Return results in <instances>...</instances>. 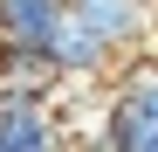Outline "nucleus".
Masks as SVG:
<instances>
[{
	"mask_svg": "<svg viewBox=\"0 0 158 152\" xmlns=\"http://www.w3.org/2000/svg\"><path fill=\"white\" fill-rule=\"evenodd\" d=\"M0 152H69V145H62V124L48 104L0 97Z\"/></svg>",
	"mask_w": 158,
	"mask_h": 152,
	"instance_id": "7ed1b4c3",
	"label": "nucleus"
},
{
	"mask_svg": "<svg viewBox=\"0 0 158 152\" xmlns=\"http://www.w3.org/2000/svg\"><path fill=\"white\" fill-rule=\"evenodd\" d=\"M62 21H69V0H0V35L14 48H35V56H48Z\"/></svg>",
	"mask_w": 158,
	"mask_h": 152,
	"instance_id": "20e7f679",
	"label": "nucleus"
},
{
	"mask_svg": "<svg viewBox=\"0 0 158 152\" xmlns=\"http://www.w3.org/2000/svg\"><path fill=\"white\" fill-rule=\"evenodd\" d=\"M110 90L138 97V111H144V118H158V62H151V56H144V62H138V56H124V69L110 76Z\"/></svg>",
	"mask_w": 158,
	"mask_h": 152,
	"instance_id": "423d86ee",
	"label": "nucleus"
},
{
	"mask_svg": "<svg viewBox=\"0 0 158 152\" xmlns=\"http://www.w3.org/2000/svg\"><path fill=\"white\" fill-rule=\"evenodd\" d=\"M0 42H7V35H0Z\"/></svg>",
	"mask_w": 158,
	"mask_h": 152,
	"instance_id": "6e6552de",
	"label": "nucleus"
},
{
	"mask_svg": "<svg viewBox=\"0 0 158 152\" xmlns=\"http://www.w3.org/2000/svg\"><path fill=\"white\" fill-rule=\"evenodd\" d=\"M48 62H55L62 83H83V76H89V83H103V76H117V69H124V56L89 28L76 7H69V21L55 28V42H48Z\"/></svg>",
	"mask_w": 158,
	"mask_h": 152,
	"instance_id": "f257e3e1",
	"label": "nucleus"
},
{
	"mask_svg": "<svg viewBox=\"0 0 158 152\" xmlns=\"http://www.w3.org/2000/svg\"><path fill=\"white\" fill-rule=\"evenodd\" d=\"M55 62L35 56V48H14V42H0V97H21V104H48L55 97Z\"/></svg>",
	"mask_w": 158,
	"mask_h": 152,
	"instance_id": "39448f33",
	"label": "nucleus"
},
{
	"mask_svg": "<svg viewBox=\"0 0 158 152\" xmlns=\"http://www.w3.org/2000/svg\"><path fill=\"white\" fill-rule=\"evenodd\" d=\"M69 7L83 14L117 56H138V48L151 42V0H69Z\"/></svg>",
	"mask_w": 158,
	"mask_h": 152,
	"instance_id": "f03ea898",
	"label": "nucleus"
},
{
	"mask_svg": "<svg viewBox=\"0 0 158 152\" xmlns=\"http://www.w3.org/2000/svg\"><path fill=\"white\" fill-rule=\"evenodd\" d=\"M131 152H158V118H144V132H138V145Z\"/></svg>",
	"mask_w": 158,
	"mask_h": 152,
	"instance_id": "0eeeda50",
	"label": "nucleus"
}]
</instances>
